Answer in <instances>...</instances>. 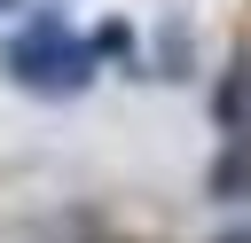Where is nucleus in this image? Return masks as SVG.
<instances>
[{
  "instance_id": "nucleus-5",
  "label": "nucleus",
  "mask_w": 251,
  "mask_h": 243,
  "mask_svg": "<svg viewBox=\"0 0 251 243\" xmlns=\"http://www.w3.org/2000/svg\"><path fill=\"white\" fill-rule=\"evenodd\" d=\"M8 8H16V0H0V16H8Z\"/></svg>"
},
{
  "instance_id": "nucleus-4",
  "label": "nucleus",
  "mask_w": 251,
  "mask_h": 243,
  "mask_svg": "<svg viewBox=\"0 0 251 243\" xmlns=\"http://www.w3.org/2000/svg\"><path fill=\"white\" fill-rule=\"evenodd\" d=\"M212 243H251V227H227V235H212Z\"/></svg>"
},
{
  "instance_id": "nucleus-3",
  "label": "nucleus",
  "mask_w": 251,
  "mask_h": 243,
  "mask_svg": "<svg viewBox=\"0 0 251 243\" xmlns=\"http://www.w3.org/2000/svg\"><path fill=\"white\" fill-rule=\"evenodd\" d=\"M212 110H220V125H227V141H235V133L251 125V71H243V63H235V71L220 78V94H212Z\"/></svg>"
},
{
  "instance_id": "nucleus-2",
  "label": "nucleus",
  "mask_w": 251,
  "mask_h": 243,
  "mask_svg": "<svg viewBox=\"0 0 251 243\" xmlns=\"http://www.w3.org/2000/svg\"><path fill=\"white\" fill-rule=\"evenodd\" d=\"M204 188H212L220 204H243V196H251V141H243V133H235V141H227V157L204 172Z\"/></svg>"
},
{
  "instance_id": "nucleus-1",
  "label": "nucleus",
  "mask_w": 251,
  "mask_h": 243,
  "mask_svg": "<svg viewBox=\"0 0 251 243\" xmlns=\"http://www.w3.org/2000/svg\"><path fill=\"white\" fill-rule=\"evenodd\" d=\"M8 78L31 86V94H78V86L94 78V47L71 39V24H63L55 8H39V16L8 39Z\"/></svg>"
}]
</instances>
